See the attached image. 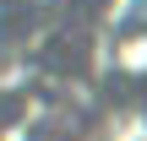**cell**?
I'll use <instances>...</instances> for the list:
<instances>
[{"label": "cell", "mask_w": 147, "mask_h": 141, "mask_svg": "<svg viewBox=\"0 0 147 141\" xmlns=\"http://www.w3.org/2000/svg\"><path fill=\"white\" fill-rule=\"evenodd\" d=\"M0 141H5V87H0Z\"/></svg>", "instance_id": "3"}, {"label": "cell", "mask_w": 147, "mask_h": 141, "mask_svg": "<svg viewBox=\"0 0 147 141\" xmlns=\"http://www.w3.org/2000/svg\"><path fill=\"white\" fill-rule=\"evenodd\" d=\"M93 76L131 141H147V0L109 5L93 43Z\"/></svg>", "instance_id": "2"}, {"label": "cell", "mask_w": 147, "mask_h": 141, "mask_svg": "<svg viewBox=\"0 0 147 141\" xmlns=\"http://www.w3.org/2000/svg\"><path fill=\"white\" fill-rule=\"evenodd\" d=\"M115 0H0V87L82 60Z\"/></svg>", "instance_id": "1"}]
</instances>
